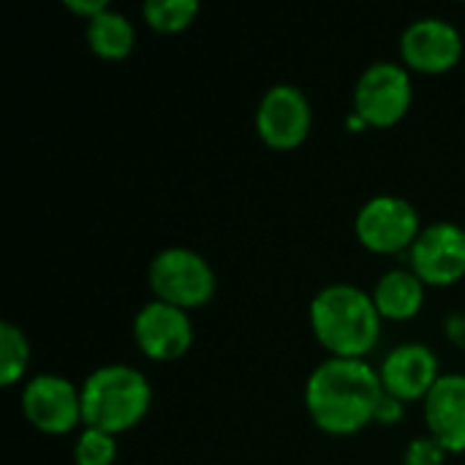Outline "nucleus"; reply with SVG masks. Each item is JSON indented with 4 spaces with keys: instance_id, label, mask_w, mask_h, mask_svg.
<instances>
[{
    "instance_id": "1",
    "label": "nucleus",
    "mask_w": 465,
    "mask_h": 465,
    "mask_svg": "<svg viewBox=\"0 0 465 465\" xmlns=\"http://www.w3.org/2000/svg\"><path fill=\"white\" fill-rule=\"evenodd\" d=\"M381 398V376L365 360L330 357L305 384L308 414L330 436H351L376 422Z\"/></svg>"
},
{
    "instance_id": "2",
    "label": "nucleus",
    "mask_w": 465,
    "mask_h": 465,
    "mask_svg": "<svg viewBox=\"0 0 465 465\" xmlns=\"http://www.w3.org/2000/svg\"><path fill=\"white\" fill-rule=\"evenodd\" d=\"M311 327L316 341L343 360H365V354L379 343L381 313L360 286L330 283L311 302Z\"/></svg>"
},
{
    "instance_id": "3",
    "label": "nucleus",
    "mask_w": 465,
    "mask_h": 465,
    "mask_svg": "<svg viewBox=\"0 0 465 465\" xmlns=\"http://www.w3.org/2000/svg\"><path fill=\"white\" fill-rule=\"evenodd\" d=\"M153 403L147 376L131 365H104L82 384V422L84 428L109 436L136 428Z\"/></svg>"
},
{
    "instance_id": "4",
    "label": "nucleus",
    "mask_w": 465,
    "mask_h": 465,
    "mask_svg": "<svg viewBox=\"0 0 465 465\" xmlns=\"http://www.w3.org/2000/svg\"><path fill=\"white\" fill-rule=\"evenodd\" d=\"M150 289L155 300L183 311L202 308L215 294V272L210 262L191 248H163L150 262Z\"/></svg>"
},
{
    "instance_id": "5",
    "label": "nucleus",
    "mask_w": 465,
    "mask_h": 465,
    "mask_svg": "<svg viewBox=\"0 0 465 465\" xmlns=\"http://www.w3.org/2000/svg\"><path fill=\"white\" fill-rule=\"evenodd\" d=\"M411 98L414 87L409 68L390 60L368 65L354 84V112L376 128H390L403 120Z\"/></svg>"
},
{
    "instance_id": "6",
    "label": "nucleus",
    "mask_w": 465,
    "mask_h": 465,
    "mask_svg": "<svg viewBox=\"0 0 465 465\" xmlns=\"http://www.w3.org/2000/svg\"><path fill=\"white\" fill-rule=\"evenodd\" d=\"M357 240L373 253H401L411 251L422 226L417 207L403 196H373L365 202L354 221Z\"/></svg>"
},
{
    "instance_id": "7",
    "label": "nucleus",
    "mask_w": 465,
    "mask_h": 465,
    "mask_svg": "<svg viewBox=\"0 0 465 465\" xmlns=\"http://www.w3.org/2000/svg\"><path fill=\"white\" fill-rule=\"evenodd\" d=\"M22 411L41 433H71L82 422V390L54 373L33 376L22 390Z\"/></svg>"
},
{
    "instance_id": "8",
    "label": "nucleus",
    "mask_w": 465,
    "mask_h": 465,
    "mask_svg": "<svg viewBox=\"0 0 465 465\" xmlns=\"http://www.w3.org/2000/svg\"><path fill=\"white\" fill-rule=\"evenodd\" d=\"M311 101L294 84H272L256 109V131L275 150H294L311 134Z\"/></svg>"
},
{
    "instance_id": "9",
    "label": "nucleus",
    "mask_w": 465,
    "mask_h": 465,
    "mask_svg": "<svg viewBox=\"0 0 465 465\" xmlns=\"http://www.w3.org/2000/svg\"><path fill=\"white\" fill-rule=\"evenodd\" d=\"M411 270L425 286H452L465 275V229L433 223L411 245Z\"/></svg>"
},
{
    "instance_id": "10",
    "label": "nucleus",
    "mask_w": 465,
    "mask_h": 465,
    "mask_svg": "<svg viewBox=\"0 0 465 465\" xmlns=\"http://www.w3.org/2000/svg\"><path fill=\"white\" fill-rule=\"evenodd\" d=\"M134 341L144 357L158 362L180 360L193 343V327L188 311L153 300L139 308L134 319Z\"/></svg>"
},
{
    "instance_id": "11",
    "label": "nucleus",
    "mask_w": 465,
    "mask_h": 465,
    "mask_svg": "<svg viewBox=\"0 0 465 465\" xmlns=\"http://www.w3.org/2000/svg\"><path fill=\"white\" fill-rule=\"evenodd\" d=\"M401 54L403 63L420 74H444L458 65L463 54V35L447 19L425 16L403 30Z\"/></svg>"
},
{
    "instance_id": "12",
    "label": "nucleus",
    "mask_w": 465,
    "mask_h": 465,
    "mask_svg": "<svg viewBox=\"0 0 465 465\" xmlns=\"http://www.w3.org/2000/svg\"><path fill=\"white\" fill-rule=\"evenodd\" d=\"M379 376H381V387L387 395L403 403L425 401L428 392L441 379L439 357L425 343H401L387 354Z\"/></svg>"
},
{
    "instance_id": "13",
    "label": "nucleus",
    "mask_w": 465,
    "mask_h": 465,
    "mask_svg": "<svg viewBox=\"0 0 465 465\" xmlns=\"http://www.w3.org/2000/svg\"><path fill=\"white\" fill-rule=\"evenodd\" d=\"M425 422L430 436L447 452H465V376L447 373L425 398Z\"/></svg>"
},
{
    "instance_id": "14",
    "label": "nucleus",
    "mask_w": 465,
    "mask_h": 465,
    "mask_svg": "<svg viewBox=\"0 0 465 465\" xmlns=\"http://www.w3.org/2000/svg\"><path fill=\"white\" fill-rule=\"evenodd\" d=\"M373 302L381 319L409 322L422 311L425 283L414 275V270H390L379 278L373 289Z\"/></svg>"
},
{
    "instance_id": "15",
    "label": "nucleus",
    "mask_w": 465,
    "mask_h": 465,
    "mask_svg": "<svg viewBox=\"0 0 465 465\" xmlns=\"http://www.w3.org/2000/svg\"><path fill=\"white\" fill-rule=\"evenodd\" d=\"M134 41H136V30L128 22V16L120 11L106 8L87 22V44L104 60L128 57L134 49Z\"/></svg>"
},
{
    "instance_id": "16",
    "label": "nucleus",
    "mask_w": 465,
    "mask_h": 465,
    "mask_svg": "<svg viewBox=\"0 0 465 465\" xmlns=\"http://www.w3.org/2000/svg\"><path fill=\"white\" fill-rule=\"evenodd\" d=\"M27 362H30V343L25 332L16 324L3 322L0 324V384L3 387L16 384L25 376Z\"/></svg>"
},
{
    "instance_id": "17",
    "label": "nucleus",
    "mask_w": 465,
    "mask_h": 465,
    "mask_svg": "<svg viewBox=\"0 0 465 465\" xmlns=\"http://www.w3.org/2000/svg\"><path fill=\"white\" fill-rule=\"evenodd\" d=\"M142 14L150 27L161 33H180L196 19L199 3L196 0H147L142 5Z\"/></svg>"
},
{
    "instance_id": "18",
    "label": "nucleus",
    "mask_w": 465,
    "mask_h": 465,
    "mask_svg": "<svg viewBox=\"0 0 465 465\" xmlns=\"http://www.w3.org/2000/svg\"><path fill=\"white\" fill-rule=\"evenodd\" d=\"M117 458V441L114 436L84 428L74 444V463L76 465H112Z\"/></svg>"
},
{
    "instance_id": "19",
    "label": "nucleus",
    "mask_w": 465,
    "mask_h": 465,
    "mask_svg": "<svg viewBox=\"0 0 465 465\" xmlns=\"http://www.w3.org/2000/svg\"><path fill=\"white\" fill-rule=\"evenodd\" d=\"M447 450L433 439H414L406 450V458H403V465H444L447 463Z\"/></svg>"
},
{
    "instance_id": "20",
    "label": "nucleus",
    "mask_w": 465,
    "mask_h": 465,
    "mask_svg": "<svg viewBox=\"0 0 465 465\" xmlns=\"http://www.w3.org/2000/svg\"><path fill=\"white\" fill-rule=\"evenodd\" d=\"M401 420H403V401L384 392V398H381V403L376 409V422L392 425V422H401Z\"/></svg>"
},
{
    "instance_id": "21",
    "label": "nucleus",
    "mask_w": 465,
    "mask_h": 465,
    "mask_svg": "<svg viewBox=\"0 0 465 465\" xmlns=\"http://www.w3.org/2000/svg\"><path fill=\"white\" fill-rule=\"evenodd\" d=\"M65 8H71L74 14H79V16H84V19L90 22L93 16H98V14L106 11L109 5H106L104 0H65Z\"/></svg>"
}]
</instances>
